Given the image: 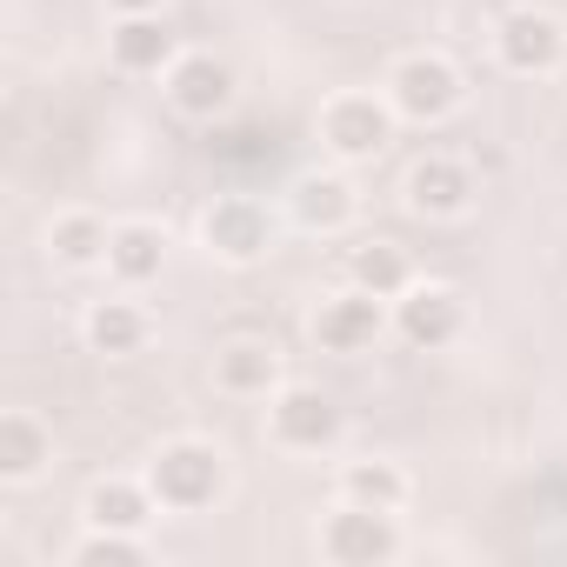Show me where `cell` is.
<instances>
[{
    "mask_svg": "<svg viewBox=\"0 0 567 567\" xmlns=\"http://www.w3.org/2000/svg\"><path fill=\"white\" fill-rule=\"evenodd\" d=\"M107 220L101 214H61L54 227H48V247H54V260L61 267H107Z\"/></svg>",
    "mask_w": 567,
    "mask_h": 567,
    "instance_id": "cell-20",
    "label": "cell"
},
{
    "mask_svg": "<svg viewBox=\"0 0 567 567\" xmlns=\"http://www.w3.org/2000/svg\"><path fill=\"white\" fill-rule=\"evenodd\" d=\"M348 274H354V288H368L381 301H401L414 288V267H408V254L394 240H361L354 260H348Z\"/></svg>",
    "mask_w": 567,
    "mask_h": 567,
    "instance_id": "cell-18",
    "label": "cell"
},
{
    "mask_svg": "<svg viewBox=\"0 0 567 567\" xmlns=\"http://www.w3.org/2000/svg\"><path fill=\"white\" fill-rule=\"evenodd\" d=\"M354 214H361V194L348 174H301L295 181V220L308 234H341V227H354Z\"/></svg>",
    "mask_w": 567,
    "mask_h": 567,
    "instance_id": "cell-15",
    "label": "cell"
},
{
    "mask_svg": "<svg viewBox=\"0 0 567 567\" xmlns=\"http://www.w3.org/2000/svg\"><path fill=\"white\" fill-rule=\"evenodd\" d=\"M408 207H414L421 220H461V214L474 207V174H467V161H454V154L414 161V167H408Z\"/></svg>",
    "mask_w": 567,
    "mask_h": 567,
    "instance_id": "cell-10",
    "label": "cell"
},
{
    "mask_svg": "<svg viewBox=\"0 0 567 567\" xmlns=\"http://www.w3.org/2000/svg\"><path fill=\"white\" fill-rule=\"evenodd\" d=\"M494 54H501V68L507 74H554L560 61H567V28L554 21V14H540V8H514L501 28H494Z\"/></svg>",
    "mask_w": 567,
    "mask_h": 567,
    "instance_id": "cell-8",
    "label": "cell"
},
{
    "mask_svg": "<svg viewBox=\"0 0 567 567\" xmlns=\"http://www.w3.org/2000/svg\"><path fill=\"white\" fill-rule=\"evenodd\" d=\"M74 560H81V567H101V560H107V567H141L147 547H141V534H127V527H94V534L74 547Z\"/></svg>",
    "mask_w": 567,
    "mask_h": 567,
    "instance_id": "cell-22",
    "label": "cell"
},
{
    "mask_svg": "<svg viewBox=\"0 0 567 567\" xmlns=\"http://www.w3.org/2000/svg\"><path fill=\"white\" fill-rule=\"evenodd\" d=\"M107 54H114L121 74H167V68L181 61L167 14H121L114 34H107Z\"/></svg>",
    "mask_w": 567,
    "mask_h": 567,
    "instance_id": "cell-11",
    "label": "cell"
},
{
    "mask_svg": "<svg viewBox=\"0 0 567 567\" xmlns=\"http://www.w3.org/2000/svg\"><path fill=\"white\" fill-rule=\"evenodd\" d=\"M114 14H161V0H107Z\"/></svg>",
    "mask_w": 567,
    "mask_h": 567,
    "instance_id": "cell-24",
    "label": "cell"
},
{
    "mask_svg": "<svg viewBox=\"0 0 567 567\" xmlns=\"http://www.w3.org/2000/svg\"><path fill=\"white\" fill-rule=\"evenodd\" d=\"M381 328H388V301L368 288H341L315 308V341L328 354H368L381 341Z\"/></svg>",
    "mask_w": 567,
    "mask_h": 567,
    "instance_id": "cell-9",
    "label": "cell"
},
{
    "mask_svg": "<svg viewBox=\"0 0 567 567\" xmlns=\"http://www.w3.org/2000/svg\"><path fill=\"white\" fill-rule=\"evenodd\" d=\"M167 101H174L187 121H214V114H227V101H234V74H227L214 54H181V61L167 68Z\"/></svg>",
    "mask_w": 567,
    "mask_h": 567,
    "instance_id": "cell-12",
    "label": "cell"
},
{
    "mask_svg": "<svg viewBox=\"0 0 567 567\" xmlns=\"http://www.w3.org/2000/svg\"><path fill=\"white\" fill-rule=\"evenodd\" d=\"M394 101L388 94H334L328 107H321V141H328V154L341 161V167H354V161H374L388 141H394Z\"/></svg>",
    "mask_w": 567,
    "mask_h": 567,
    "instance_id": "cell-3",
    "label": "cell"
},
{
    "mask_svg": "<svg viewBox=\"0 0 567 567\" xmlns=\"http://www.w3.org/2000/svg\"><path fill=\"white\" fill-rule=\"evenodd\" d=\"M214 154H220V161H274V141H260L254 127H240V134L214 141Z\"/></svg>",
    "mask_w": 567,
    "mask_h": 567,
    "instance_id": "cell-23",
    "label": "cell"
},
{
    "mask_svg": "<svg viewBox=\"0 0 567 567\" xmlns=\"http://www.w3.org/2000/svg\"><path fill=\"white\" fill-rule=\"evenodd\" d=\"M341 501H354V507H388V514H401V501H408V474H401L394 461H354V467L341 474Z\"/></svg>",
    "mask_w": 567,
    "mask_h": 567,
    "instance_id": "cell-21",
    "label": "cell"
},
{
    "mask_svg": "<svg viewBox=\"0 0 567 567\" xmlns=\"http://www.w3.org/2000/svg\"><path fill=\"white\" fill-rule=\"evenodd\" d=\"M147 487H154L161 507H174V514H200V507L220 501V487H227V461H220L214 441H167V447L147 461Z\"/></svg>",
    "mask_w": 567,
    "mask_h": 567,
    "instance_id": "cell-1",
    "label": "cell"
},
{
    "mask_svg": "<svg viewBox=\"0 0 567 567\" xmlns=\"http://www.w3.org/2000/svg\"><path fill=\"white\" fill-rule=\"evenodd\" d=\"M394 328H401V341H408V348L441 354V348H454V341H461L467 308H461V295L447 288V280H414V288L394 301Z\"/></svg>",
    "mask_w": 567,
    "mask_h": 567,
    "instance_id": "cell-7",
    "label": "cell"
},
{
    "mask_svg": "<svg viewBox=\"0 0 567 567\" xmlns=\"http://www.w3.org/2000/svg\"><path fill=\"white\" fill-rule=\"evenodd\" d=\"M341 427H348L341 401L321 394V388L288 381V388H274V401H267V434H274V447H288V454H321V447L341 441Z\"/></svg>",
    "mask_w": 567,
    "mask_h": 567,
    "instance_id": "cell-4",
    "label": "cell"
},
{
    "mask_svg": "<svg viewBox=\"0 0 567 567\" xmlns=\"http://www.w3.org/2000/svg\"><path fill=\"white\" fill-rule=\"evenodd\" d=\"M388 101H394V114L401 121H414V127H434V121H447L454 107H461V68L447 61V54H401L394 68H388V87H381Z\"/></svg>",
    "mask_w": 567,
    "mask_h": 567,
    "instance_id": "cell-2",
    "label": "cell"
},
{
    "mask_svg": "<svg viewBox=\"0 0 567 567\" xmlns=\"http://www.w3.org/2000/svg\"><path fill=\"white\" fill-rule=\"evenodd\" d=\"M154 487L147 481H94L87 487V520L94 527H127V534H141L147 520H154Z\"/></svg>",
    "mask_w": 567,
    "mask_h": 567,
    "instance_id": "cell-17",
    "label": "cell"
},
{
    "mask_svg": "<svg viewBox=\"0 0 567 567\" xmlns=\"http://www.w3.org/2000/svg\"><path fill=\"white\" fill-rule=\"evenodd\" d=\"M214 388L240 401H267L280 388V348L274 341H227L214 354Z\"/></svg>",
    "mask_w": 567,
    "mask_h": 567,
    "instance_id": "cell-14",
    "label": "cell"
},
{
    "mask_svg": "<svg viewBox=\"0 0 567 567\" xmlns=\"http://www.w3.org/2000/svg\"><path fill=\"white\" fill-rule=\"evenodd\" d=\"M167 267V227L154 220H114L107 234V274L121 280V288H147V280H161Z\"/></svg>",
    "mask_w": 567,
    "mask_h": 567,
    "instance_id": "cell-13",
    "label": "cell"
},
{
    "mask_svg": "<svg viewBox=\"0 0 567 567\" xmlns=\"http://www.w3.org/2000/svg\"><path fill=\"white\" fill-rule=\"evenodd\" d=\"M200 240H207L214 260L254 267V260L274 247V220H267V207H260L254 194H220V200L200 214Z\"/></svg>",
    "mask_w": 567,
    "mask_h": 567,
    "instance_id": "cell-6",
    "label": "cell"
},
{
    "mask_svg": "<svg viewBox=\"0 0 567 567\" xmlns=\"http://www.w3.org/2000/svg\"><path fill=\"white\" fill-rule=\"evenodd\" d=\"M54 461V441L34 414H0V481H34L41 467Z\"/></svg>",
    "mask_w": 567,
    "mask_h": 567,
    "instance_id": "cell-16",
    "label": "cell"
},
{
    "mask_svg": "<svg viewBox=\"0 0 567 567\" xmlns=\"http://www.w3.org/2000/svg\"><path fill=\"white\" fill-rule=\"evenodd\" d=\"M321 554L334 567H388L401 554V527H394L388 507L341 501V514H328V527H321Z\"/></svg>",
    "mask_w": 567,
    "mask_h": 567,
    "instance_id": "cell-5",
    "label": "cell"
},
{
    "mask_svg": "<svg viewBox=\"0 0 567 567\" xmlns=\"http://www.w3.org/2000/svg\"><path fill=\"white\" fill-rule=\"evenodd\" d=\"M87 348L94 354H141L147 348V315L134 301H94L87 308Z\"/></svg>",
    "mask_w": 567,
    "mask_h": 567,
    "instance_id": "cell-19",
    "label": "cell"
}]
</instances>
